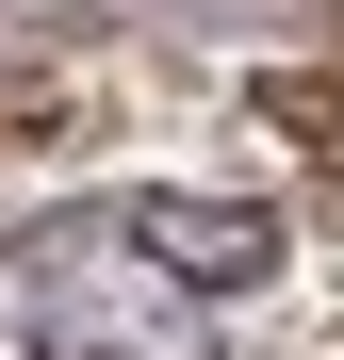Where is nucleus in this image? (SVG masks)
I'll return each mask as SVG.
<instances>
[{
    "label": "nucleus",
    "mask_w": 344,
    "mask_h": 360,
    "mask_svg": "<svg viewBox=\"0 0 344 360\" xmlns=\"http://www.w3.org/2000/svg\"><path fill=\"white\" fill-rule=\"evenodd\" d=\"M279 278L262 197H132L33 213L0 246V360H246V295Z\"/></svg>",
    "instance_id": "nucleus-1"
}]
</instances>
